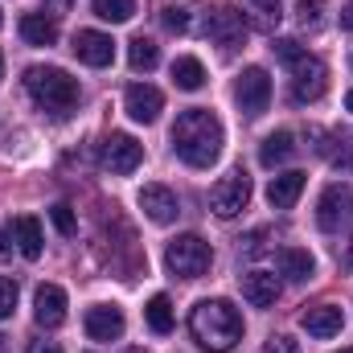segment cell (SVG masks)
<instances>
[{
	"instance_id": "cell-4",
	"label": "cell",
	"mask_w": 353,
	"mask_h": 353,
	"mask_svg": "<svg viewBox=\"0 0 353 353\" xmlns=\"http://www.w3.org/2000/svg\"><path fill=\"white\" fill-rule=\"evenodd\" d=\"M214 263V251H210V243L205 239H197V234H176L173 243H169V251H165V267L181 275V279H197V275H205Z\"/></svg>"
},
{
	"instance_id": "cell-6",
	"label": "cell",
	"mask_w": 353,
	"mask_h": 353,
	"mask_svg": "<svg viewBox=\"0 0 353 353\" xmlns=\"http://www.w3.org/2000/svg\"><path fill=\"white\" fill-rule=\"evenodd\" d=\"M247 201H251V176L247 173H226L214 189H210V210H214L218 218H234V214H243Z\"/></svg>"
},
{
	"instance_id": "cell-20",
	"label": "cell",
	"mask_w": 353,
	"mask_h": 353,
	"mask_svg": "<svg viewBox=\"0 0 353 353\" xmlns=\"http://www.w3.org/2000/svg\"><path fill=\"white\" fill-rule=\"evenodd\" d=\"M21 37H25L29 46H54V41H58V17L25 12V17H21Z\"/></svg>"
},
{
	"instance_id": "cell-25",
	"label": "cell",
	"mask_w": 353,
	"mask_h": 353,
	"mask_svg": "<svg viewBox=\"0 0 353 353\" xmlns=\"http://www.w3.org/2000/svg\"><path fill=\"white\" fill-rule=\"evenodd\" d=\"M90 8H94L99 21H111V25L136 17V0H90Z\"/></svg>"
},
{
	"instance_id": "cell-21",
	"label": "cell",
	"mask_w": 353,
	"mask_h": 353,
	"mask_svg": "<svg viewBox=\"0 0 353 353\" xmlns=\"http://www.w3.org/2000/svg\"><path fill=\"white\" fill-rule=\"evenodd\" d=\"M275 263H279V271H283L288 279H296V283L312 279V271H316L312 255H308L304 247H279V251H275Z\"/></svg>"
},
{
	"instance_id": "cell-2",
	"label": "cell",
	"mask_w": 353,
	"mask_h": 353,
	"mask_svg": "<svg viewBox=\"0 0 353 353\" xmlns=\"http://www.w3.org/2000/svg\"><path fill=\"white\" fill-rule=\"evenodd\" d=\"M189 333L201 350L210 353H230L243 341V316L230 300H201L189 312Z\"/></svg>"
},
{
	"instance_id": "cell-12",
	"label": "cell",
	"mask_w": 353,
	"mask_h": 353,
	"mask_svg": "<svg viewBox=\"0 0 353 353\" xmlns=\"http://www.w3.org/2000/svg\"><path fill=\"white\" fill-rule=\"evenodd\" d=\"M140 210L157 226H169V222H176V214H181V201H176V193L169 185H144L140 189Z\"/></svg>"
},
{
	"instance_id": "cell-11",
	"label": "cell",
	"mask_w": 353,
	"mask_h": 353,
	"mask_svg": "<svg viewBox=\"0 0 353 353\" xmlns=\"http://www.w3.org/2000/svg\"><path fill=\"white\" fill-rule=\"evenodd\" d=\"M74 58L79 62H87V66H111V58H115V41L107 37V33H99V29H79L74 33Z\"/></svg>"
},
{
	"instance_id": "cell-32",
	"label": "cell",
	"mask_w": 353,
	"mask_h": 353,
	"mask_svg": "<svg viewBox=\"0 0 353 353\" xmlns=\"http://www.w3.org/2000/svg\"><path fill=\"white\" fill-rule=\"evenodd\" d=\"M12 308H17V283L8 275H0V321H8Z\"/></svg>"
},
{
	"instance_id": "cell-24",
	"label": "cell",
	"mask_w": 353,
	"mask_h": 353,
	"mask_svg": "<svg viewBox=\"0 0 353 353\" xmlns=\"http://www.w3.org/2000/svg\"><path fill=\"white\" fill-rule=\"evenodd\" d=\"M128 62H132V70H152L157 62H161V46L152 41V37H136L132 41V50H128Z\"/></svg>"
},
{
	"instance_id": "cell-27",
	"label": "cell",
	"mask_w": 353,
	"mask_h": 353,
	"mask_svg": "<svg viewBox=\"0 0 353 353\" xmlns=\"http://www.w3.org/2000/svg\"><path fill=\"white\" fill-rule=\"evenodd\" d=\"M247 12H251V21L259 25V29H271V25H279V0H247Z\"/></svg>"
},
{
	"instance_id": "cell-22",
	"label": "cell",
	"mask_w": 353,
	"mask_h": 353,
	"mask_svg": "<svg viewBox=\"0 0 353 353\" xmlns=\"http://www.w3.org/2000/svg\"><path fill=\"white\" fill-rule=\"evenodd\" d=\"M292 152H296L292 132H271L263 144H259V165H263V169H275V165H283Z\"/></svg>"
},
{
	"instance_id": "cell-36",
	"label": "cell",
	"mask_w": 353,
	"mask_h": 353,
	"mask_svg": "<svg viewBox=\"0 0 353 353\" xmlns=\"http://www.w3.org/2000/svg\"><path fill=\"white\" fill-rule=\"evenodd\" d=\"M8 255H12V247H8V226H4L0 230V259H8Z\"/></svg>"
},
{
	"instance_id": "cell-29",
	"label": "cell",
	"mask_w": 353,
	"mask_h": 353,
	"mask_svg": "<svg viewBox=\"0 0 353 353\" xmlns=\"http://www.w3.org/2000/svg\"><path fill=\"white\" fill-rule=\"evenodd\" d=\"M161 25H165L169 33H185V29H189V8H181V4H165V8H161Z\"/></svg>"
},
{
	"instance_id": "cell-10",
	"label": "cell",
	"mask_w": 353,
	"mask_h": 353,
	"mask_svg": "<svg viewBox=\"0 0 353 353\" xmlns=\"http://www.w3.org/2000/svg\"><path fill=\"white\" fill-rule=\"evenodd\" d=\"M353 218V193L350 185H329L316 201V226L321 230H341V222Z\"/></svg>"
},
{
	"instance_id": "cell-15",
	"label": "cell",
	"mask_w": 353,
	"mask_h": 353,
	"mask_svg": "<svg viewBox=\"0 0 353 353\" xmlns=\"http://www.w3.org/2000/svg\"><path fill=\"white\" fill-rule=\"evenodd\" d=\"M87 337L90 341H119L123 337V312L115 304H94L87 312Z\"/></svg>"
},
{
	"instance_id": "cell-3",
	"label": "cell",
	"mask_w": 353,
	"mask_h": 353,
	"mask_svg": "<svg viewBox=\"0 0 353 353\" xmlns=\"http://www.w3.org/2000/svg\"><path fill=\"white\" fill-rule=\"evenodd\" d=\"M25 90H29V99H33L41 111H50L54 119H66V115L79 107V79H70V74L58 70V66H29V70H25Z\"/></svg>"
},
{
	"instance_id": "cell-8",
	"label": "cell",
	"mask_w": 353,
	"mask_h": 353,
	"mask_svg": "<svg viewBox=\"0 0 353 353\" xmlns=\"http://www.w3.org/2000/svg\"><path fill=\"white\" fill-rule=\"evenodd\" d=\"M325 87H329L325 62L312 58V54H304V58L292 66V99H296V103H316V99L325 94Z\"/></svg>"
},
{
	"instance_id": "cell-43",
	"label": "cell",
	"mask_w": 353,
	"mask_h": 353,
	"mask_svg": "<svg viewBox=\"0 0 353 353\" xmlns=\"http://www.w3.org/2000/svg\"><path fill=\"white\" fill-rule=\"evenodd\" d=\"M341 353H353V350H341Z\"/></svg>"
},
{
	"instance_id": "cell-28",
	"label": "cell",
	"mask_w": 353,
	"mask_h": 353,
	"mask_svg": "<svg viewBox=\"0 0 353 353\" xmlns=\"http://www.w3.org/2000/svg\"><path fill=\"white\" fill-rule=\"evenodd\" d=\"M325 21V0H296V25L300 29H316Z\"/></svg>"
},
{
	"instance_id": "cell-40",
	"label": "cell",
	"mask_w": 353,
	"mask_h": 353,
	"mask_svg": "<svg viewBox=\"0 0 353 353\" xmlns=\"http://www.w3.org/2000/svg\"><path fill=\"white\" fill-rule=\"evenodd\" d=\"M128 353H144V350H128Z\"/></svg>"
},
{
	"instance_id": "cell-7",
	"label": "cell",
	"mask_w": 353,
	"mask_h": 353,
	"mask_svg": "<svg viewBox=\"0 0 353 353\" xmlns=\"http://www.w3.org/2000/svg\"><path fill=\"white\" fill-rule=\"evenodd\" d=\"M234 99H239V107H243V115H263L267 103H271V79H267L263 66H247L243 74H239V83H234Z\"/></svg>"
},
{
	"instance_id": "cell-16",
	"label": "cell",
	"mask_w": 353,
	"mask_h": 353,
	"mask_svg": "<svg viewBox=\"0 0 353 353\" xmlns=\"http://www.w3.org/2000/svg\"><path fill=\"white\" fill-rule=\"evenodd\" d=\"M300 325L308 329V337H337L341 333V308L337 304H316V308H308L304 316H300Z\"/></svg>"
},
{
	"instance_id": "cell-37",
	"label": "cell",
	"mask_w": 353,
	"mask_h": 353,
	"mask_svg": "<svg viewBox=\"0 0 353 353\" xmlns=\"http://www.w3.org/2000/svg\"><path fill=\"white\" fill-rule=\"evenodd\" d=\"M341 29H350V33H353V4H350V8H341Z\"/></svg>"
},
{
	"instance_id": "cell-31",
	"label": "cell",
	"mask_w": 353,
	"mask_h": 353,
	"mask_svg": "<svg viewBox=\"0 0 353 353\" xmlns=\"http://www.w3.org/2000/svg\"><path fill=\"white\" fill-rule=\"evenodd\" d=\"M271 50H275V58H279V62H288V66H296V62L308 54V50H300V41H292V37H275V46H271Z\"/></svg>"
},
{
	"instance_id": "cell-19",
	"label": "cell",
	"mask_w": 353,
	"mask_h": 353,
	"mask_svg": "<svg viewBox=\"0 0 353 353\" xmlns=\"http://www.w3.org/2000/svg\"><path fill=\"white\" fill-rule=\"evenodd\" d=\"M300 193H304V173H296V169L271 176V185H267V201H271L275 210H292Z\"/></svg>"
},
{
	"instance_id": "cell-26",
	"label": "cell",
	"mask_w": 353,
	"mask_h": 353,
	"mask_svg": "<svg viewBox=\"0 0 353 353\" xmlns=\"http://www.w3.org/2000/svg\"><path fill=\"white\" fill-rule=\"evenodd\" d=\"M144 316H148L152 333H173V304H169V296H152Z\"/></svg>"
},
{
	"instance_id": "cell-34",
	"label": "cell",
	"mask_w": 353,
	"mask_h": 353,
	"mask_svg": "<svg viewBox=\"0 0 353 353\" xmlns=\"http://www.w3.org/2000/svg\"><path fill=\"white\" fill-rule=\"evenodd\" d=\"M25 353H62V350H58L54 341H29V350Z\"/></svg>"
},
{
	"instance_id": "cell-33",
	"label": "cell",
	"mask_w": 353,
	"mask_h": 353,
	"mask_svg": "<svg viewBox=\"0 0 353 353\" xmlns=\"http://www.w3.org/2000/svg\"><path fill=\"white\" fill-rule=\"evenodd\" d=\"M263 353H300V341H292L288 333H275L263 341Z\"/></svg>"
},
{
	"instance_id": "cell-42",
	"label": "cell",
	"mask_w": 353,
	"mask_h": 353,
	"mask_svg": "<svg viewBox=\"0 0 353 353\" xmlns=\"http://www.w3.org/2000/svg\"><path fill=\"white\" fill-rule=\"evenodd\" d=\"M0 25H4V12H0Z\"/></svg>"
},
{
	"instance_id": "cell-9",
	"label": "cell",
	"mask_w": 353,
	"mask_h": 353,
	"mask_svg": "<svg viewBox=\"0 0 353 353\" xmlns=\"http://www.w3.org/2000/svg\"><path fill=\"white\" fill-rule=\"evenodd\" d=\"M140 161H144V144L136 140V136H128V132H111L107 140H103V165L111 169V173H136L140 169Z\"/></svg>"
},
{
	"instance_id": "cell-1",
	"label": "cell",
	"mask_w": 353,
	"mask_h": 353,
	"mask_svg": "<svg viewBox=\"0 0 353 353\" xmlns=\"http://www.w3.org/2000/svg\"><path fill=\"white\" fill-rule=\"evenodd\" d=\"M173 148L189 169H210L222 152V119L205 107L181 111L173 123Z\"/></svg>"
},
{
	"instance_id": "cell-13",
	"label": "cell",
	"mask_w": 353,
	"mask_h": 353,
	"mask_svg": "<svg viewBox=\"0 0 353 353\" xmlns=\"http://www.w3.org/2000/svg\"><path fill=\"white\" fill-rule=\"evenodd\" d=\"M33 321L41 329H58L66 321V292L58 283H41L37 296H33Z\"/></svg>"
},
{
	"instance_id": "cell-23",
	"label": "cell",
	"mask_w": 353,
	"mask_h": 353,
	"mask_svg": "<svg viewBox=\"0 0 353 353\" xmlns=\"http://www.w3.org/2000/svg\"><path fill=\"white\" fill-rule=\"evenodd\" d=\"M173 83L181 90H201L205 87V66L197 58H176L173 62Z\"/></svg>"
},
{
	"instance_id": "cell-35",
	"label": "cell",
	"mask_w": 353,
	"mask_h": 353,
	"mask_svg": "<svg viewBox=\"0 0 353 353\" xmlns=\"http://www.w3.org/2000/svg\"><path fill=\"white\" fill-rule=\"evenodd\" d=\"M337 263H341V271H353V239L345 243V251H341V259H337Z\"/></svg>"
},
{
	"instance_id": "cell-30",
	"label": "cell",
	"mask_w": 353,
	"mask_h": 353,
	"mask_svg": "<svg viewBox=\"0 0 353 353\" xmlns=\"http://www.w3.org/2000/svg\"><path fill=\"white\" fill-rule=\"evenodd\" d=\"M50 218H54V226H58V234H74L79 230V222H74V210L66 205V201H58V205H50Z\"/></svg>"
},
{
	"instance_id": "cell-17",
	"label": "cell",
	"mask_w": 353,
	"mask_h": 353,
	"mask_svg": "<svg viewBox=\"0 0 353 353\" xmlns=\"http://www.w3.org/2000/svg\"><path fill=\"white\" fill-rule=\"evenodd\" d=\"M243 296L255 308H271L279 300V279L271 271H251V275H243Z\"/></svg>"
},
{
	"instance_id": "cell-39",
	"label": "cell",
	"mask_w": 353,
	"mask_h": 353,
	"mask_svg": "<svg viewBox=\"0 0 353 353\" xmlns=\"http://www.w3.org/2000/svg\"><path fill=\"white\" fill-rule=\"evenodd\" d=\"M345 107H350V111H353V90H350V94H345Z\"/></svg>"
},
{
	"instance_id": "cell-14",
	"label": "cell",
	"mask_w": 353,
	"mask_h": 353,
	"mask_svg": "<svg viewBox=\"0 0 353 353\" xmlns=\"http://www.w3.org/2000/svg\"><path fill=\"white\" fill-rule=\"evenodd\" d=\"M123 107H128V115L136 123H152L161 115V107H165V94L157 87H148V83H132L128 94H123Z\"/></svg>"
},
{
	"instance_id": "cell-18",
	"label": "cell",
	"mask_w": 353,
	"mask_h": 353,
	"mask_svg": "<svg viewBox=\"0 0 353 353\" xmlns=\"http://www.w3.org/2000/svg\"><path fill=\"white\" fill-rule=\"evenodd\" d=\"M8 234H12V243H17V251L25 255V259H41V222L37 218H12L8 222Z\"/></svg>"
},
{
	"instance_id": "cell-38",
	"label": "cell",
	"mask_w": 353,
	"mask_h": 353,
	"mask_svg": "<svg viewBox=\"0 0 353 353\" xmlns=\"http://www.w3.org/2000/svg\"><path fill=\"white\" fill-rule=\"evenodd\" d=\"M54 4H58V12H66V4H70V0H54Z\"/></svg>"
},
{
	"instance_id": "cell-41",
	"label": "cell",
	"mask_w": 353,
	"mask_h": 353,
	"mask_svg": "<svg viewBox=\"0 0 353 353\" xmlns=\"http://www.w3.org/2000/svg\"><path fill=\"white\" fill-rule=\"evenodd\" d=\"M0 70H4V58H0Z\"/></svg>"
},
{
	"instance_id": "cell-5",
	"label": "cell",
	"mask_w": 353,
	"mask_h": 353,
	"mask_svg": "<svg viewBox=\"0 0 353 353\" xmlns=\"http://www.w3.org/2000/svg\"><path fill=\"white\" fill-rule=\"evenodd\" d=\"M205 37L230 54V50H239L243 37H247V17H243L239 8H230V4H214V8L205 12Z\"/></svg>"
}]
</instances>
